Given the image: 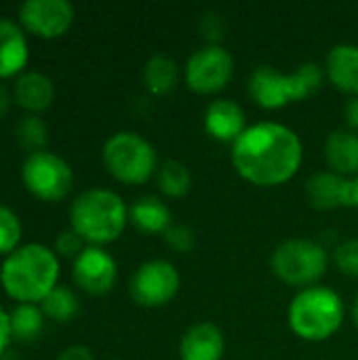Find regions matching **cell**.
Returning <instances> with one entry per match:
<instances>
[{"mask_svg":"<svg viewBox=\"0 0 358 360\" xmlns=\"http://www.w3.org/2000/svg\"><path fill=\"white\" fill-rule=\"evenodd\" d=\"M302 141L298 133L281 122H257L247 127L232 143L236 173L255 186H281L302 165Z\"/></svg>","mask_w":358,"mask_h":360,"instance_id":"1","label":"cell"},{"mask_svg":"<svg viewBox=\"0 0 358 360\" xmlns=\"http://www.w3.org/2000/svg\"><path fill=\"white\" fill-rule=\"evenodd\" d=\"M59 285V257L40 243L17 247L0 266V287L17 304L40 306Z\"/></svg>","mask_w":358,"mask_h":360,"instance_id":"2","label":"cell"},{"mask_svg":"<svg viewBox=\"0 0 358 360\" xmlns=\"http://www.w3.org/2000/svg\"><path fill=\"white\" fill-rule=\"evenodd\" d=\"M129 221L124 200L106 188L80 192L70 207V228L93 247L114 243Z\"/></svg>","mask_w":358,"mask_h":360,"instance_id":"3","label":"cell"},{"mask_svg":"<svg viewBox=\"0 0 358 360\" xmlns=\"http://www.w3.org/2000/svg\"><path fill=\"white\" fill-rule=\"evenodd\" d=\"M344 321L342 297L329 287H306L289 304V327L306 342L329 340Z\"/></svg>","mask_w":358,"mask_h":360,"instance_id":"4","label":"cell"},{"mask_svg":"<svg viewBox=\"0 0 358 360\" xmlns=\"http://www.w3.org/2000/svg\"><path fill=\"white\" fill-rule=\"evenodd\" d=\"M321 80L323 72L314 61L302 63L291 74H283L272 65H260L249 78V93L262 108L276 110L310 97L321 86Z\"/></svg>","mask_w":358,"mask_h":360,"instance_id":"5","label":"cell"},{"mask_svg":"<svg viewBox=\"0 0 358 360\" xmlns=\"http://www.w3.org/2000/svg\"><path fill=\"white\" fill-rule=\"evenodd\" d=\"M101 160L108 173L122 184H146L156 169V152L148 139L133 131L110 135L101 150Z\"/></svg>","mask_w":358,"mask_h":360,"instance_id":"6","label":"cell"},{"mask_svg":"<svg viewBox=\"0 0 358 360\" xmlns=\"http://www.w3.org/2000/svg\"><path fill=\"white\" fill-rule=\"evenodd\" d=\"M327 251L308 238H293L276 247L272 253V270L287 285L310 287L327 272Z\"/></svg>","mask_w":358,"mask_h":360,"instance_id":"7","label":"cell"},{"mask_svg":"<svg viewBox=\"0 0 358 360\" xmlns=\"http://www.w3.org/2000/svg\"><path fill=\"white\" fill-rule=\"evenodd\" d=\"M21 184L38 200H63L74 186V171L59 154L42 150L27 154L21 165Z\"/></svg>","mask_w":358,"mask_h":360,"instance_id":"8","label":"cell"},{"mask_svg":"<svg viewBox=\"0 0 358 360\" xmlns=\"http://www.w3.org/2000/svg\"><path fill=\"white\" fill-rule=\"evenodd\" d=\"M129 291L139 306L146 308L165 306L179 291L177 268L167 259H150L135 270Z\"/></svg>","mask_w":358,"mask_h":360,"instance_id":"9","label":"cell"},{"mask_svg":"<svg viewBox=\"0 0 358 360\" xmlns=\"http://www.w3.org/2000/svg\"><path fill=\"white\" fill-rule=\"evenodd\" d=\"M234 72V59L222 44H205L186 63V82L196 93L222 91Z\"/></svg>","mask_w":358,"mask_h":360,"instance_id":"10","label":"cell"},{"mask_svg":"<svg viewBox=\"0 0 358 360\" xmlns=\"http://www.w3.org/2000/svg\"><path fill=\"white\" fill-rule=\"evenodd\" d=\"M17 17L23 32L53 40L63 36L74 23V6L68 0H25Z\"/></svg>","mask_w":358,"mask_h":360,"instance_id":"11","label":"cell"},{"mask_svg":"<svg viewBox=\"0 0 358 360\" xmlns=\"http://www.w3.org/2000/svg\"><path fill=\"white\" fill-rule=\"evenodd\" d=\"M116 262L103 247L87 245L72 262V278L78 289L89 295H106L116 283Z\"/></svg>","mask_w":358,"mask_h":360,"instance_id":"12","label":"cell"},{"mask_svg":"<svg viewBox=\"0 0 358 360\" xmlns=\"http://www.w3.org/2000/svg\"><path fill=\"white\" fill-rule=\"evenodd\" d=\"M306 196L312 207L329 211L340 207H354V186L352 179L338 175L333 171L314 173L306 184Z\"/></svg>","mask_w":358,"mask_h":360,"instance_id":"13","label":"cell"},{"mask_svg":"<svg viewBox=\"0 0 358 360\" xmlns=\"http://www.w3.org/2000/svg\"><path fill=\"white\" fill-rule=\"evenodd\" d=\"M30 61V44L17 21L0 17V80L21 76Z\"/></svg>","mask_w":358,"mask_h":360,"instance_id":"14","label":"cell"},{"mask_svg":"<svg viewBox=\"0 0 358 360\" xmlns=\"http://www.w3.org/2000/svg\"><path fill=\"white\" fill-rule=\"evenodd\" d=\"M53 99H55V86L46 74L25 70L21 76H17L13 84V101L27 114L38 116L40 112L51 108Z\"/></svg>","mask_w":358,"mask_h":360,"instance_id":"15","label":"cell"},{"mask_svg":"<svg viewBox=\"0 0 358 360\" xmlns=\"http://www.w3.org/2000/svg\"><path fill=\"white\" fill-rule=\"evenodd\" d=\"M226 350L224 333L213 323L192 325L179 344L181 360H222Z\"/></svg>","mask_w":358,"mask_h":360,"instance_id":"16","label":"cell"},{"mask_svg":"<svg viewBox=\"0 0 358 360\" xmlns=\"http://www.w3.org/2000/svg\"><path fill=\"white\" fill-rule=\"evenodd\" d=\"M207 131L219 141H236L245 131V112L232 99H215L205 114Z\"/></svg>","mask_w":358,"mask_h":360,"instance_id":"17","label":"cell"},{"mask_svg":"<svg viewBox=\"0 0 358 360\" xmlns=\"http://www.w3.org/2000/svg\"><path fill=\"white\" fill-rule=\"evenodd\" d=\"M327 165L338 175H358V135L357 131L338 129L325 141Z\"/></svg>","mask_w":358,"mask_h":360,"instance_id":"18","label":"cell"},{"mask_svg":"<svg viewBox=\"0 0 358 360\" xmlns=\"http://www.w3.org/2000/svg\"><path fill=\"white\" fill-rule=\"evenodd\" d=\"M327 74L338 89L358 95L357 44H335L327 55Z\"/></svg>","mask_w":358,"mask_h":360,"instance_id":"19","label":"cell"},{"mask_svg":"<svg viewBox=\"0 0 358 360\" xmlns=\"http://www.w3.org/2000/svg\"><path fill=\"white\" fill-rule=\"evenodd\" d=\"M129 219L133 221L135 228H139L141 232H150V234H154V232L165 234L167 228L173 224L169 207L156 196L137 198L129 207Z\"/></svg>","mask_w":358,"mask_h":360,"instance_id":"20","label":"cell"},{"mask_svg":"<svg viewBox=\"0 0 358 360\" xmlns=\"http://www.w3.org/2000/svg\"><path fill=\"white\" fill-rule=\"evenodd\" d=\"M179 78V68L175 59H171L165 53H156L148 59L143 65V82L150 93L154 95H167L175 89Z\"/></svg>","mask_w":358,"mask_h":360,"instance_id":"21","label":"cell"},{"mask_svg":"<svg viewBox=\"0 0 358 360\" xmlns=\"http://www.w3.org/2000/svg\"><path fill=\"white\" fill-rule=\"evenodd\" d=\"M44 312L36 304H17L11 310V335L15 342L27 344L40 338L44 329Z\"/></svg>","mask_w":358,"mask_h":360,"instance_id":"22","label":"cell"},{"mask_svg":"<svg viewBox=\"0 0 358 360\" xmlns=\"http://www.w3.org/2000/svg\"><path fill=\"white\" fill-rule=\"evenodd\" d=\"M40 308H42V312H44L46 319H51V321H55V323H68V321H72V319L78 314L80 304H78L76 293H74L70 287L57 285V287L44 297V302L40 304Z\"/></svg>","mask_w":358,"mask_h":360,"instance_id":"23","label":"cell"},{"mask_svg":"<svg viewBox=\"0 0 358 360\" xmlns=\"http://www.w3.org/2000/svg\"><path fill=\"white\" fill-rule=\"evenodd\" d=\"M15 135H17V141L23 150H27L30 154L34 152H42L44 146H46V139H49V129H46V122L36 116V114H25L19 122H17V129H15Z\"/></svg>","mask_w":358,"mask_h":360,"instance_id":"24","label":"cell"},{"mask_svg":"<svg viewBox=\"0 0 358 360\" xmlns=\"http://www.w3.org/2000/svg\"><path fill=\"white\" fill-rule=\"evenodd\" d=\"M192 186V175L188 171V167L179 160H167L160 171H158V188L173 198H179L184 194H188Z\"/></svg>","mask_w":358,"mask_h":360,"instance_id":"25","label":"cell"},{"mask_svg":"<svg viewBox=\"0 0 358 360\" xmlns=\"http://www.w3.org/2000/svg\"><path fill=\"white\" fill-rule=\"evenodd\" d=\"M21 234H23V226L19 215L11 207L0 205V255L6 257L17 247H21L19 245Z\"/></svg>","mask_w":358,"mask_h":360,"instance_id":"26","label":"cell"},{"mask_svg":"<svg viewBox=\"0 0 358 360\" xmlns=\"http://www.w3.org/2000/svg\"><path fill=\"white\" fill-rule=\"evenodd\" d=\"M335 266L346 276H358V238L344 240L333 253Z\"/></svg>","mask_w":358,"mask_h":360,"instance_id":"27","label":"cell"},{"mask_svg":"<svg viewBox=\"0 0 358 360\" xmlns=\"http://www.w3.org/2000/svg\"><path fill=\"white\" fill-rule=\"evenodd\" d=\"M53 251H55L57 257L76 259V257L84 251V240L70 228V230H63V232L57 234L55 245H53Z\"/></svg>","mask_w":358,"mask_h":360,"instance_id":"28","label":"cell"},{"mask_svg":"<svg viewBox=\"0 0 358 360\" xmlns=\"http://www.w3.org/2000/svg\"><path fill=\"white\" fill-rule=\"evenodd\" d=\"M165 240L171 249L179 251V253H186L194 247L196 243V236L192 232V228L184 226V224H171L165 232Z\"/></svg>","mask_w":358,"mask_h":360,"instance_id":"29","label":"cell"},{"mask_svg":"<svg viewBox=\"0 0 358 360\" xmlns=\"http://www.w3.org/2000/svg\"><path fill=\"white\" fill-rule=\"evenodd\" d=\"M200 25H203V36H207L211 40V44H217L215 40H219L224 36V19L219 15H213V13L203 15Z\"/></svg>","mask_w":358,"mask_h":360,"instance_id":"30","label":"cell"},{"mask_svg":"<svg viewBox=\"0 0 358 360\" xmlns=\"http://www.w3.org/2000/svg\"><path fill=\"white\" fill-rule=\"evenodd\" d=\"M11 342H13V335H11V312H6L0 306V356H4V352H6Z\"/></svg>","mask_w":358,"mask_h":360,"instance_id":"31","label":"cell"},{"mask_svg":"<svg viewBox=\"0 0 358 360\" xmlns=\"http://www.w3.org/2000/svg\"><path fill=\"white\" fill-rule=\"evenodd\" d=\"M55 360H95L93 352L87 346H68L63 352H59V356Z\"/></svg>","mask_w":358,"mask_h":360,"instance_id":"32","label":"cell"},{"mask_svg":"<svg viewBox=\"0 0 358 360\" xmlns=\"http://www.w3.org/2000/svg\"><path fill=\"white\" fill-rule=\"evenodd\" d=\"M346 120L352 129H358V95L352 97L346 105Z\"/></svg>","mask_w":358,"mask_h":360,"instance_id":"33","label":"cell"},{"mask_svg":"<svg viewBox=\"0 0 358 360\" xmlns=\"http://www.w3.org/2000/svg\"><path fill=\"white\" fill-rule=\"evenodd\" d=\"M11 99H13V93H11L4 84H0V120L8 114V110H11Z\"/></svg>","mask_w":358,"mask_h":360,"instance_id":"34","label":"cell"},{"mask_svg":"<svg viewBox=\"0 0 358 360\" xmlns=\"http://www.w3.org/2000/svg\"><path fill=\"white\" fill-rule=\"evenodd\" d=\"M352 186H354V207H358V175L352 179Z\"/></svg>","mask_w":358,"mask_h":360,"instance_id":"35","label":"cell"},{"mask_svg":"<svg viewBox=\"0 0 358 360\" xmlns=\"http://www.w3.org/2000/svg\"><path fill=\"white\" fill-rule=\"evenodd\" d=\"M352 319H354V325L358 327V297L357 302H354V308H352Z\"/></svg>","mask_w":358,"mask_h":360,"instance_id":"36","label":"cell"}]
</instances>
